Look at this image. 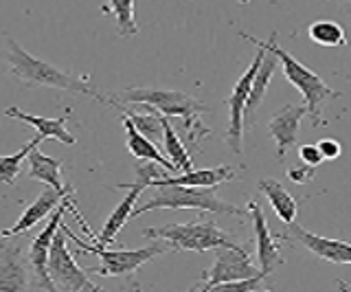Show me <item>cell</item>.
<instances>
[{"instance_id":"obj_3","label":"cell","mask_w":351,"mask_h":292,"mask_svg":"<svg viewBox=\"0 0 351 292\" xmlns=\"http://www.w3.org/2000/svg\"><path fill=\"white\" fill-rule=\"evenodd\" d=\"M277 34H272L270 40L266 42V47L277 56L285 80H288L296 90L303 95V106H305V117L312 119L314 125H323V104L325 99H332V97H340V90H334L332 86H327V82L316 75L312 69H307L303 62H299L296 58H292L288 51H283L277 45Z\"/></svg>"},{"instance_id":"obj_11","label":"cell","mask_w":351,"mask_h":292,"mask_svg":"<svg viewBox=\"0 0 351 292\" xmlns=\"http://www.w3.org/2000/svg\"><path fill=\"white\" fill-rule=\"evenodd\" d=\"M281 240L296 242L303 248H307L314 257L323 259V262H332V264H351V246L349 242L343 240H329V237L316 235L305 231L301 224L288 222L285 224L283 233L279 235Z\"/></svg>"},{"instance_id":"obj_14","label":"cell","mask_w":351,"mask_h":292,"mask_svg":"<svg viewBox=\"0 0 351 292\" xmlns=\"http://www.w3.org/2000/svg\"><path fill=\"white\" fill-rule=\"evenodd\" d=\"M305 106H283L281 110L270 119L268 123V132L272 141L277 143V158L279 163L285 160V152L296 143V136H299V127L305 117Z\"/></svg>"},{"instance_id":"obj_22","label":"cell","mask_w":351,"mask_h":292,"mask_svg":"<svg viewBox=\"0 0 351 292\" xmlns=\"http://www.w3.org/2000/svg\"><path fill=\"white\" fill-rule=\"evenodd\" d=\"M162 152L171 160V165L176 171H189L193 169V160L191 154L186 152V147L182 145L180 136L176 134V130L171 127L169 119L162 117Z\"/></svg>"},{"instance_id":"obj_13","label":"cell","mask_w":351,"mask_h":292,"mask_svg":"<svg viewBox=\"0 0 351 292\" xmlns=\"http://www.w3.org/2000/svg\"><path fill=\"white\" fill-rule=\"evenodd\" d=\"M31 288L25 248L18 240L0 244V290H27Z\"/></svg>"},{"instance_id":"obj_10","label":"cell","mask_w":351,"mask_h":292,"mask_svg":"<svg viewBox=\"0 0 351 292\" xmlns=\"http://www.w3.org/2000/svg\"><path fill=\"white\" fill-rule=\"evenodd\" d=\"M215 251V264L202 273V284L195 286L197 290H217L219 286L228 284L235 279H248L259 275V268L250 262V253L246 248H228L217 246Z\"/></svg>"},{"instance_id":"obj_16","label":"cell","mask_w":351,"mask_h":292,"mask_svg":"<svg viewBox=\"0 0 351 292\" xmlns=\"http://www.w3.org/2000/svg\"><path fill=\"white\" fill-rule=\"evenodd\" d=\"M62 198L64 196H62L60 191H55L53 187L47 185V189H44L40 196L29 204V207L25 209V213L20 215L18 222L14 226H9V229L0 231V240H5V237H18L22 233L31 231L38 222H42L44 218H49V215L55 211V207H58V204L62 202Z\"/></svg>"},{"instance_id":"obj_29","label":"cell","mask_w":351,"mask_h":292,"mask_svg":"<svg viewBox=\"0 0 351 292\" xmlns=\"http://www.w3.org/2000/svg\"><path fill=\"white\" fill-rule=\"evenodd\" d=\"M299 158H301L303 165H310V167H318L323 163V156H321V152H318V147L310 145V143L299 147Z\"/></svg>"},{"instance_id":"obj_28","label":"cell","mask_w":351,"mask_h":292,"mask_svg":"<svg viewBox=\"0 0 351 292\" xmlns=\"http://www.w3.org/2000/svg\"><path fill=\"white\" fill-rule=\"evenodd\" d=\"M316 147H318V152H321L323 160H336L343 154V145H340L336 138H323Z\"/></svg>"},{"instance_id":"obj_20","label":"cell","mask_w":351,"mask_h":292,"mask_svg":"<svg viewBox=\"0 0 351 292\" xmlns=\"http://www.w3.org/2000/svg\"><path fill=\"white\" fill-rule=\"evenodd\" d=\"M112 106H117V104H112ZM119 110H121V108H119ZM121 123H123V127H125V136H128L125 143H128V149H130L132 156H136L138 160H152V163H158L165 171H176V167L171 165V160L160 152L156 143H152L147 136H143L138 132V130L134 127V123L130 121V117L123 110H121Z\"/></svg>"},{"instance_id":"obj_6","label":"cell","mask_w":351,"mask_h":292,"mask_svg":"<svg viewBox=\"0 0 351 292\" xmlns=\"http://www.w3.org/2000/svg\"><path fill=\"white\" fill-rule=\"evenodd\" d=\"M62 231L66 237H71V240H75V244L80 246L82 253H90L95 257L101 259V266H95V268H88L86 273H97L101 277H132L136 273V270L143 266L152 262L154 257H158L162 253L169 251V246L165 244L162 240H154V244L145 246V248H138V251H125V248H121V251H112V248L108 246H99V244H86L82 237H77L69 226H66V222L62 220Z\"/></svg>"},{"instance_id":"obj_12","label":"cell","mask_w":351,"mask_h":292,"mask_svg":"<svg viewBox=\"0 0 351 292\" xmlns=\"http://www.w3.org/2000/svg\"><path fill=\"white\" fill-rule=\"evenodd\" d=\"M248 215L252 222V229H255V242H257V259H259V275L263 279H268L274 270L283 264L281 257V237L274 235L270 231V226L266 222V215H263L261 207L250 200L248 202Z\"/></svg>"},{"instance_id":"obj_19","label":"cell","mask_w":351,"mask_h":292,"mask_svg":"<svg viewBox=\"0 0 351 292\" xmlns=\"http://www.w3.org/2000/svg\"><path fill=\"white\" fill-rule=\"evenodd\" d=\"M69 112L53 119V117L29 114L25 110H20L18 106H11V108H7V110H5L7 117L18 119V121H25L31 127H36L38 136H42V138H55V141H60V143H64V145H75V136L69 132V130H66V119H69Z\"/></svg>"},{"instance_id":"obj_23","label":"cell","mask_w":351,"mask_h":292,"mask_svg":"<svg viewBox=\"0 0 351 292\" xmlns=\"http://www.w3.org/2000/svg\"><path fill=\"white\" fill-rule=\"evenodd\" d=\"M104 16L117 18V34L121 38H132L138 34L136 16H134V0H110L106 7H101Z\"/></svg>"},{"instance_id":"obj_7","label":"cell","mask_w":351,"mask_h":292,"mask_svg":"<svg viewBox=\"0 0 351 292\" xmlns=\"http://www.w3.org/2000/svg\"><path fill=\"white\" fill-rule=\"evenodd\" d=\"M162 167L158 163H152V160H143V163L136 167V182H132V185H119L117 189H128L125 193V198L121 200L114 211L108 215V220L104 222V229L101 233H95L93 237V244H99V246H110V244H114L117 240V235L121 233V229L128 224V220L132 218V211H134L136 207V202H138V196L143 191H145V187H149V182L152 180H156L160 178L162 174Z\"/></svg>"},{"instance_id":"obj_2","label":"cell","mask_w":351,"mask_h":292,"mask_svg":"<svg viewBox=\"0 0 351 292\" xmlns=\"http://www.w3.org/2000/svg\"><path fill=\"white\" fill-rule=\"evenodd\" d=\"M7 62H9V73L14 75L16 80H20L27 86H47V88H58V90H71V93H80L86 97H93L97 101L110 104L112 99L99 95L86 77H73V75L64 73L60 69H55L53 64L44 62L36 56H31L29 51L22 49L14 38H7Z\"/></svg>"},{"instance_id":"obj_1","label":"cell","mask_w":351,"mask_h":292,"mask_svg":"<svg viewBox=\"0 0 351 292\" xmlns=\"http://www.w3.org/2000/svg\"><path fill=\"white\" fill-rule=\"evenodd\" d=\"M119 99L121 101H117V104L149 106L167 119L178 117L186 130V136H189L191 145L197 143V138L211 136V130L202 123V114L208 112V106L186 93L162 90V88H128L119 95Z\"/></svg>"},{"instance_id":"obj_26","label":"cell","mask_w":351,"mask_h":292,"mask_svg":"<svg viewBox=\"0 0 351 292\" xmlns=\"http://www.w3.org/2000/svg\"><path fill=\"white\" fill-rule=\"evenodd\" d=\"M42 141H44L42 136H36L33 141H29L25 147H20L16 154L0 156V182H3V185H9V187L16 185V178L20 176V169H22V160H25L31 149L38 147Z\"/></svg>"},{"instance_id":"obj_8","label":"cell","mask_w":351,"mask_h":292,"mask_svg":"<svg viewBox=\"0 0 351 292\" xmlns=\"http://www.w3.org/2000/svg\"><path fill=\"white\" fill-rule=\"evenodd\" d=\"M47 273L53 281L55 290H64V292H82V290H90V292H101L97 284H93L90 279L86 277V270L77 266L73 253L66 246V235L62 231V226L53 235V242L49 248V259H47Z\"/></svg>"},{"instance_id":"obj_27","label":"cell","mask_w":351,"mask_h":292,"mask_svg":"<svg viewBox=\"0 0 351 292\" xmlns=\"http://www.w3.org/2000/svg\"><path fill=\"white\" fill-rule=\"evenodd\" d=\"M316 176V167H310V165H296V167H290L288 169V178L296 185H307L312 178Z\"/></svg>"},{"instance_id":"obj_24","label":"cell","mask_w":351,"mask_h":292,"mask_svg":"<svg viewBox=\"0 0 351 292\" xmlns=\"http://www.w3.org/2000/svg\"><path fill=\"white\" fill-rule=\"evenodd\" d=\"M112 104L117 101H110V106ZM121 110H123V108H121ZM123 112L130 117V121L134 123V127L143 136H147L152 143H156V145L162 143V114L160 112H154V108H149V112H130V110H123Z\"/></svg>"},{"instance_id":"obj_17","label":"cell","mask_w":351,"mask_h":292,"mask_svg":"<svg viewBox=\"0 0 351 292\" xmlns=\"http://www.w3.org/2000/svg\"><path fill=\"white\" fill-rule=\"evenodd\" d=\"M237 176L235 167L230 165H217V167H204V169H189L182 171L180 176L171 178H156L149 182V187H165V185H180V187H219L222 182H228Z\"/></svg>"},{"instance_id":"obj_4","label":"cell","mask_w":351,"mask_h":292,"mask_svg":"<svg viewBox=\"0 0 351 292\" xmlns=\"http://www.w3.org/2000/svg\"><path fill=\"white\" fill-rule=\"evenodd\" d=\"M217 187H180V185H165L145 202L136 204L132 211V218L154 211V209H195V211H211V213H226L246 218L248 211L217 198Z\"/></svg>"},{"instance_id":"obj_9","label":"cell","mask_w":351,"mask_h":292,"mask_svg":"<svg viewBox=\"0 0 351 292\" xmlns=\"http://www.w3.org/2000/svg\"><path fill=\"white\" fill-rule=\"evenodd\" d=\"M239 38L248 40L250 45L259 47L257 56L252 58V62L248 64V69L241 73V77L237 80V84L233 86V90H230V97L226 99V106L230 110V119H228V130H226V143L228 147L233 149V154H241V141H244V106H246V99H248V90H250V84H252V77H255V73L261 64V58H263V47H261V40L252 38L248 34H239Z\"/></svg>"},{"instance_id":"obj_25","label":"cell","mask_w":351,"mask_h":292,"mask_svg":"<svg viewBox=\"0 0 351 292\" xmlns=\"http://www.w3.org/2000/svg\"><path fill=\"white\" fill-rule=\"evenodd\" d=\"M307 34H310V40L318 47H343L347 42L345 29L334 23V20H316L307 29Z\"/></svg>"},{"instance_id":"obj_5","label":"cell","mask_w":351,"mask_h":292,"mask_svg":"<svg viewBox=\"0 0 351 292\" xmlns=\"http://www.w3.org/2000/svg\"><path fill=\"white\" fill-rule=\"evenodd\" d=\"M143 235L149 240H162L171 251H213L217 246H228V248H244L233 235L222 231L215 222H204L202 218L195 222H184V224H165V226H154V229H145Z\"/></svg>"},{"instance_id":"obj_21","label":"cell","mask_w":351,"mask_h":292,"mask_svg":"<svg viewBox=\"0 0 351 292\" xmlns=\"http://www.w3.org/2000/svg\"><path fill=\"white\" fill-rule=\"evenodd\" d=\"M259 191L266 193L268 202L272 204V211L277 213V218L283 224L296 220V213H299V200H296L279 180H272V178L259 180Z\"/></svg>"},{"instance_id":"obj_18","label":"cell","mask_w":351,"mask_h":292,"mask_svg":"<svg viewBox=\"0 0 351 292\" xmlns=\"http://www.w3.org/2000/svg\"><path fill=\"white\" fill-rule=\"evenodd\" d=\"M38 147H33L31 152H29V156H27L29 158V171H27V176L31 180H40V182H44V185L53 187L55 191H60L64 198L73 196V193H75L73 187L71 185H64V180H62V160L42 154Z\"/></svg>"},{"instance_id":"obj_15","label":"cell","mask_w":351,"mask_h":292,"mask_svg":"<svg viewBox=\"0 0 351 292\" xmlns=\"http://www.w3.org/2000/svg\"><path fill=\"white\" fill-rule=\"evenodd\" d=\"M263 47V58H261V64L255 73V77H252V84H250V90H248V99H246V106H244V127H250L255 123V117H257V110L263 104V97H266V90L270 86V80L274 71H277V56L266 47V42H261Z\"/></svg>"}]
</instances>
